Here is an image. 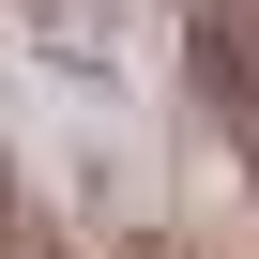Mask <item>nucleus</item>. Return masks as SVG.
<instances>
[{
  "instance_id": "obj_1",
  "label": "nucleus",
  "mask_w": 259,
  "mask_h": 259,
  "mask_svg": "<svg viewBox=\"0 0 259 259\" xmlns=\"http://www.w3.org/2000/svg\"><path fill=\"white\" fill-rule=\"evenodd\" d=\"M198 61H213V92L259 122V0H198Z\"/></svg>"
},
{
  "instance_id": "obj_2",
  "label": "nucleus",
  "mask_w": 259,
  "mask_h": 259,
  "mask_svg": "<svg viewBox=\"0 0 259 259\" xmlns=\"http://www.w3.org/2000/svg\"><path fill=\"white\" fill-rule=\"evenodd\" d=\"M0 244H16V168H0Z\"/></svg>"
}]
</instances>
